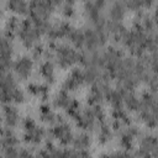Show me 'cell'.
Returning a JSON list of instances; mask_svg holds the SVG:
<instances>
[{
    "instance_id": "6da1fadb",
    "label": "cell",
    "mask_w": 158,
    "mask_h": 158,
    "mask_svg": "<svg viewBox=\"0 0 158 158\" xmlns=\"http://www.w3.org/2000/svg\"><path fill=\"white\" fill-rule=\"evenodd\" d=\"M56 52H57V58H58V64L60 67H69L70 64L75 63V62H80L81 59V54L78 53L77 51L72 49L70 47L65 46V44H59L56 47Z\"/></svg>"
},
{
    "instance_id": "7a4b0ae2",
    "label": "cell",
    "mask_w": 158,
    "mask_h": 158,
    "mask_svg": "<svg viewBox=\"0 0 158 158\" xmlns=\"http://www.w3.org/2000/svg\"><path fill=\"white\" fill-rule=\"evenodd\" d=\"M40 35L41 33L37 31V28L30 20H25L21 22L20 30H19V36L26 47H31L33 44V42L38 38Z\"/></svg>"
},
{
    "instance_id": "3957f363",
    "label": "cell",
    "mask_w": 158,
    "mask_h": 158,
    "mask_svg": "<svg viewBox=\"0 0 158 158\" xmlns=\"http://www.w3.org/2000/svg\"><path fill=\"white\" fill-rule=\"evenodd\" d=\"M52 135L59 139L60 143L63 144H68L70 142H73V135L70 131V127L67 123H59L57 125L53 130H52Z\"/></svg>"
},
{
    "instance_id": "277c9868",
    "label": "cell",
    "mask_w": 158,
    "mask_h": 158,
    "mask_svg": "<svg viewBox=\"0 0 158 158\" xmlns=\"http://www.w3.org/2000/svg\"><path fill=\"white\" fill-rule=\"evenodd\" d=\"M14 68H15V72L19 74V77H21L22 79H26V78L30 75V73H31V69H32V60H31L28 57L19 58V60L15 62Z\"/></svg>"
},
{
    "instance_id": "5b68a950",
    "label": "cell",
    "mask_w": 158,
    "mask_h": 158,
    "mask_svg": "<svg viewBox=\"0 0 158 158\" xmlns=\"http://www.w3.org/2000/svg\"><path fill=\"white\" fill-rule=\"evenodd\" d=\"M43 130L38 126H32L30 128H26V133H25V138L27 142H33V143H38L43 136Z\"/></svg>"
},
{
    "instance_id": "8992f818",
    "label": "cell",
    "mask_w": 158,
    "mask_h": 158,
    "mask_svg": "<svg viewBox=\"0 0 158 158\" xmlns=\"http://www.w3.org/2000/svg\"><path fill=\"white\" fill-rule=\"evenodd\" d=\"M4 112H5V121L9 126H15L19 121V112L14 106H5L4 107Z\"/></svg>"
},
{
    "instance_id": "52a82bcc",
    "label": "cell",
    "mask_w": 158,
    "mask_h": 158,
    "mask_svg": "<svg viewBox=\"0 0 158 158\" xmlns=\"http://www.w3.org/2000/svg\"><path fill=\"white\" fill-rule=\"evenodd\" d=\"M90 144V137L86 133H79L73 138V146L75 149H85Z\"/></svg>"
},
{
    "instance_id": "ba28073f",
    "label": "cell",
    "mask_w": 158,
    "mask_h": 158,
    "mask_svg": "<svg viewBox=\"0 0 158 158\" xmlns=\"http://www.w3.org/2000/svg\"><path fill=\"white\" fill-rule=\"evenodd\" d=\"M9 9L19 12V14H26L27 10L30 9V6L27 5V2L25 0H9Z\"/></svg>"
},
{
    "instance_id": "9c48e42d",
    "label": "cell",
    "mask_w": 158,
    "mask_h": 158,
    "mask_svg": "<svg viewBox=\"0 0 158 158\" xmlns=\"http://www.w3.org/2000/svg\"><path fill=\"white\" fill-rule=\"evenodd\" d=\"M99 78H100V73H99L98 67H95V65H89L86 68V70L84 72V80L85 81L93 83V81H96Z\"/></svg>"
},
{
    "instance_id": "30bf717a",
    "label": "cell",
    "mask_w": 158,
    "mask_h": 158,
    "mask_svg": "<svg viewBox=\"0 0 158 158\" xmlns=\"http://www.w3.org/2000/svg\"><path fill=\"white\" fill-rule=\"evenodd\" d=\"M69 38H70V41L77 46V47H81L84 43H85V35H84V32H81V31H79V30H72V32H70V35L68 36Z\"/></svg>"
},
{
    "instance_id": "8fae6325",
    "label": "cell",
    "mask_w": 158,
    "mask_h": 158,
    "mask_svg": "<svg viewBox=\"0 0 158 158\" xmlns=\"http://www.w3.org/2000/svg\"><path fill=\"white\" fill-rule=\"evenodd\" d=\"M123 14H125L123 6L120 2H116L110 10V16H111V20L114 21H120L123 17Z\"/></svg>"
},
{
    "instance_id": "7c38bea8",
    "label": "cell",
    "mask_w": 158,
    "mask_h": 158,
    "mask_svg": "<svg viewBox=\"0 0 158 158\" xmlns=\"http://www.w3.org/2000/svg\"><path fill=\"white\" fill-rule=\"evenodd\" d=\"M123 100L126 102V105L128 106L130 110H137L139 107V101L138 99L131 93V91H127L125 95H123Z\"/></svg>"
},
{
    "instance_id": "4fadbf2b",
    "label": "cell",
    "mask_w": 158,
    "mask_h": 158,
    "mask_svg": "<svg viewBox=\"0 0 158 158\" xmlns=\"http://www.w3.org/2000/svg\"><path fill=\"white\" fill-rule=\"evenodd\" d=\"M70 98L67 95L65 90H62L60 93H58L54 98V105L56 106H60V107H67L68 104L70 102Z\"/></svg>"
},
{
    "instance_id": "5bb4252c",
    "label": "cell",
    "mask_w": 158,
    "mask_h": 158,
    "mask_svg": "<svg viewBox=\"0 0 158 158\" xmlns=\"http://www.w3.org/2000/svg\"><path fill=\"white\" fill-rule=\"evenodd\" d=\"M53 64L51 63V62H44L43 64H42V67H41V74L48 80V81H53L54 80V78H53Z\"/></svg>"
},
{
    "instance_id": "9a60e30c",
    "label": "cell",
    "mask_w": 158,
    "mask_h": 158,
    "mask_svg": "<svg viewBox=\"0 0 158 158\" xmlns=\"http://www.w3.org/2000/svg\"><path fill=\"white\" fill-rule=\"evenodd\" d=\"M16 142H17V139H16V137L14 136L12 132H10V131H7V130H5V131L2 132V146H4L5 148H7V147H14V146L16 144Z\"/></svg>"
},
{
    "instance_id": "2e32d148",
    "label": "cell",
    "mask_w": 158,
    "mask_h": 158,
    "mask_svg": "<svg viewBox=\"0 0 158 158\" xmlns=\"http://www.w3.org/2000/svg\"><path fill=\"white\" fill-rule=\"evenodd\" d=\"M40 115H41V118H42L44 122H53V121H56V118H57V116L54 115V112H53L52 110H49L48 106H42Z\"/></svg>"
},
{
    "instance_id": "e0dca14e",
    "label": "cell",
    "mask_w": 158,
    "mask_h": 158,
    "mask_svg": "<svg viewBox=\"0 0 158 158\" xmlns=\"http://www.w3.org/2000/svg\"><path fill=\"white\" fill-rule=\"evenodd\" d=\"M99 138H100V142H101V143H105V142H107V141L111 138V132L109 131V128H107L106 126H102V127L100 128Z\"/></svg>"
},
{
    "instance_id": "ac0fdd59",
    "label": "cell",
    "mask_w": 158,
    "mask_h": 158,
    "mask_svg": "<svg viewBox=\"0 0 158 158\" xmlns=\"http://www.w3.org/2000/svg\"><path fill=\"white\" fill-rule=\"evenodd\" d=\"M125 4L127 7L136 10V9L142 6V0H125Z\"/></svg>"
},
{
    "instance_id": "d6986e66",
    "label": "cell",
    "mask_w": 158,
    "mask_h": 158,
    "mask_svg": "<svg viewBox=\"0 0 158 158\" xmlns=\"http://www.w3.org/2000/svg\"><path fill=\"white\" fill-rule=\"evenodd\" d=\"M17 27H19L17 20H16L15 17L9 19V21H7V23H6V30H7V32H9V31H14V30L17 28Z\"/></svg>"
},
{
    "instance_id": "ffe728a7",
    "label": "cell",
    "mask_w": 158,
    "mask_h": 158,
    "mask_svg": "<svg viewBox=\"0 0 158 158\" xmlns=\"http://www.w3.org/2000/svg\"><path fill=\"white\" fill-rule=\"evenodd\" d=\"M153 21L149 19V17H146L144 20H143V25H142V28L143 30H146V31H151L152 28H153Z\"/></svg>"
},
{
    "instance_id": "44dd1931",
    "label": "cell",
    "mask_w": 158,
    "mask_h": 158,
    "mask_svg": "<svg viewBox=\"0 0 158 158\" xmlns=\"http://www.w3.org/2000/svg\"><path fill=\"white\" fill-rule=\"evenodd\" d=\"M43 53V47L42 46H36L33 49H32V56L33 58H40Z\"/></svg>"
},
{
    "instance_id": "7402d4cb",
    "label": "cell",
    "mask_w": 158,
    "mask_h": 158,
    "mask_svg": "<svg viewBox=\"0 0 158 158\" xmlns=\"http://www.w3.org/2000/svg\"><path fill=\"white\" fill-rule=\"evenodd\" d=\"M74 14V10H73V7H72V5H65L64 7H63V15L64 16H67V17H70L72 15Z\"/></svg>"
},
{
    "instance_id": "603a6c76",
    "label": "cell",
    "mask_w": 158,
    "mask_h": 158,
    "mask_svg": "<svg viewBox=\"0 0 158 158\" xmlns=\"http://www.w3.org/2000/svg\"><path fill=\"white\" fill-rule=\"evenodd\" d=\"M104 4H105V0H96V1H95V6H96L98 9H101V7L104 6Z\"/></svg>"
},
{
    "instance_id": "cb8c5ba5",
    "label": "cell",
    "mask_w": 158,
    "mask_h": 158,
    "mask_svg": "<svg viewBox=\"0 0 158 158\" xmlns=\"http://www.w3.org/2000/svg\"><path fill=\"white\" fill-rule=\"evenodd\" d=\"M152 1H153V0H142V6L149 7V6L152 5Z\"/></svg>"
},
{
    "instance_id": "d4e9b609",
    "label": "cell",
    "mask_w": 158,
    "mask_h": 158,
    "mask_svg": "<svg viewBox=\"0 0 158 158\" xmlns=\"http://www.w3.org/2000/svg\"><path fill=\"white\" fill-rule=\"evenodd\" d=\"M52 1H53V4H54V5H59V4H62V1H63V0H52Z\"/></svg>"
}]
</instances>
